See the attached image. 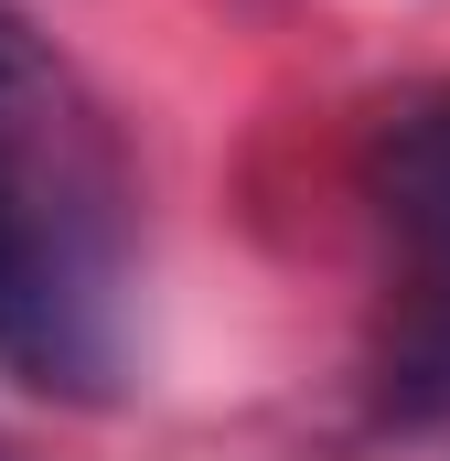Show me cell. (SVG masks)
Returning a JSON list of instances; mask_svg holds the SVG:
<instances>
[{"label": "cell", "instance_id": "cell-1", "mask_svg": "<svg viewBox=\"0 0 450 461\" xmlns=\"http://www.w3.org/2000/svg\"><path fill=\"white\" fill-rule=\"evenodd\" d=\"M129 365V172L76 76L0 11V375L108 397Z\"/></svg>", "mask_w": 450, "mask_h": 461}, {"label": "cell", "instance_id": "cell-2", "mask_svg": "<svg viewBox=\"0 0 450 461\" xmlns=\"http://www.w3.org/2000/svg\"><path fill=\"white\" fill-rule=\"evenodd\" d=\"M364 204L386 247L375 408L397 429H450V86H408L364 140Z\"/></svg>", "mask_w": 450, "mask_h": 461}]
</instances>
